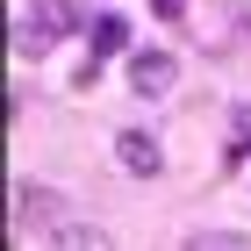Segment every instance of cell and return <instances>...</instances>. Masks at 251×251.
I'll list each match as a JSON object with an SVG mask.
<instances>
[{
  "mask_svg": "<svg viewBox=\"0 0 251 251\" xmlns=\"http://www.w3.org/2000/svg\"><path fill=\"white\" fill-rule=\"evenodd\" d=\"M50 251H115L108 244V230H100V223H65V230H50Z\"/></svg>",
  "mask_w": 251,
  "mask_h": 251,
  "instance_id": "277c9868",
  "label": "cell"
},
{
  "mask_svg": "<svg viewBox=\"0 0 251 251\" xmlns=\"http://www.w3.org/2000/svg\"><path fill=\"white\" fill-rule=\"evenodd\" d=\"M179 251H251V237H230V230H201V237H187Z\"/></svg>",
  "mask_w": 251,
  "mask_h": 251,
  "instance_id": "5b68a950",
  "label": "cell"
},
{
  "mask_svg": "<svg viewBox=\"0 0 251 251\" xmlns=\"http://www.w3.org/2000/svg\"><path fill=\"white\" fill-rule=\"evenodd\" d=\"M15 215H22V230H65L72 223V201L65 194H50V187H15Z\"/></svg>",
  "mask_w": 251,
  "mask_h": 251,
  "instance_id": "6da1fadb",
  "label": "cell"
},
{
  "mask_svg": "<svg viewBox=\"0 0 251 251\" xmlns=\"http://www.w3.org/2000/svg\"><path fill=\"white\" fill-rule=\"evenodd\" d=\"M230 151H251V108H237V129H230Z\"/></svg>",
  "mask_w": 251,
  "mask_h": 251,
  "instance_id": "ba28073f",
  "label": "cell"
},
{
  "mask_svg": "<svg viewBox=\"0 0 251 251\" xmlns=\"http://www.w3.org/2000/svg\"><path fill=\"white\" fill-rule=\"evenodd\" d=\"M36 22L50 36H65V29H72V0H36Z\"/></svg>",
  "mask_w": 251,
  "mask_h": 251,
  "instance_id": "8992f818",
  "label": "cell"
},
{
  "mask_svg": "<svg viewBox=\"0 0 251 251\" xmlns=\"http://www.w3.org/2000/svg\"><path fill=\"white\" fill-rule=\"evenodd\" d=\"M129 86H136V94H165V86H173V58H165V50H136Z\"/></svg>",
  "mask_w": 251,
  "mask_h": 251,
  "instance_id": "3957f363",
  "label": "cell"
},
{
  "mask_svg": "<svg viewBox=\"0 0 251 251\" xmlns=\"http://www.w3.org/2000/svg\"><path fill=\"white\" fill-rule=\"evenodd\" d=\"M115 165H122V173H136V179H151L158 165H165V151H158L151 129H122V136H115Z\"/></svg>",
  "mask_w": 251,
  "mask_h": 251,
  "instance_id": "7a4b0ae2",
  "label": "cell"
},
{
  "mask_svg": "<svg viewBox=\"0 0 251 251\" xmlns=\"http://www.w3.org/2000/svg\"><path fill=\"white\" fill-rule=\"evenodd\" d=\"M122 36H129L122 15H100V22H94V50H122Z\"/></svg>",
  "mask_w": 251,
  "mask_h": 251,
  "instance_id": "52a82bcc",
  "label": "cell"
}]
</instances>
